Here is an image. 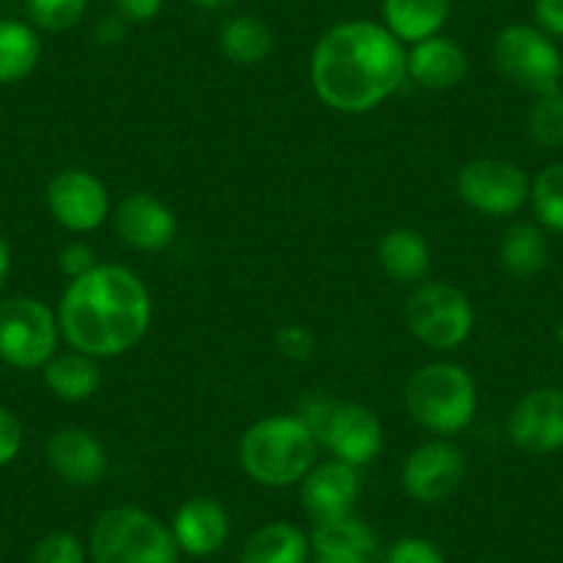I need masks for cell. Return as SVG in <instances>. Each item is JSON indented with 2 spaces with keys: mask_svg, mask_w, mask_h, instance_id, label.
<instances>
[{
  "mask_svg": "<svg viewBox=\"0 0 563 563\" xmlns=\"http://www.w3.org/2000/svg\"><path fill=\"white\" fill-rule=\"evenodd\" d=\"M310 80L323 106L345 117H362L404 86L406 45L384 23L345 20L318 40Z\"/></svg>",
  "mask_w": 563,
  "mask_h": 563,
  "instance_id": "1",
  "label": "cell"
},
{
  "mask_svg": "<svg viewBox=\"0 0 563 563\" xmlns=\"http://www.w3.org/2000/svg\"><path fill=\"white\" fill-rule=\"evenodd\" d=\"M492 58H495V67L500 69L503 78L517 89L530 91L536 97L561 89L563 56L552 36H547L536 25H506L495 36Z\"/></svg>",
  "mask_w": 563,
  "mask_h": 563,
  "instance_id": "7",
  "label": "cell"
},
{
  "mask_svg": "<svg viewBox=\"0 0 563 563\" xmlns=\"http://www.w3.org/2000/svg\"><path fill=\"white\" fill-rule=\"evenodd\" d=\"M316 431L299 415L260 417L246 429L238 445L241 467L254 484L268 489H285L305 481L318 464Z\"/></svg>",
  "mask_w": 563,
  "mask_h": 563,
  "instance_id": "3",
  "label": "cell"
},
{
  "mask_svg": "<svg viewBox=\"0 0 563 563\" xmlns=\"http://www.w3.org/2000/svg\"><path fill=\"white\" fill-rule=\"evenodd\" d=\"M62 327L53 307L34 296L0 301V360L18 371H42L58 351Z\"/></svg>",
  "mask_w": 563,
  "mask_h": 563,
  "instance_id": "6",
  "label": "cell"
},
{
  "mask_svg": "<svg viewBox=\"0 0 563 563\" xmlns=\"http://www.w3.org/2000/svg\"><path fill=\"white\" fill-rule=\"evenodd\" d=\"M456 191L467 208L506 219L530 202V177L514 161L475 158L459 169Z\"/></svg>",
  "mask_w": 563,
  "mask_h": 563,
  "instance_id": "10",
  "label": "cell"
},
{
  "mask_svg": "<svg viewBox=\"0 0 563 563\" xmlns=\"http://www.w3.org/2000/svg\"><path fill=\"white\" fill-rule=\"evenodd\" d=\"M97 265L100 263H97L95 249L84 241L67 243V246L58 252V271H62L69 282L78 279V276H86L89 271H95Z\"/></svg>",
  "mask_w": 563,
  "mask_h": 563,
  "instance_id": "32",
  "label": "cell"
},
{
  "mask_svg": "<svg viewBox=\"0 0 563 563\" xmlns=\"http://www.w3.org/2000/svg\"><path fill=\"white\" fill-rule=\"evenodd\" d=\"M387 563H448V561L434 541L420 539V536H406V539L395 541V547L387 555Z\"/></svg>",
  "mask_w": 563,
  "mask_h": 563,
  "instance_id": "31",
  "label": "cell"
},
{
  "mask_svg": "<svg viewBox=\"0 0 563 563\" xmlns=\"http://www.w3.org/2000/svg\"><path fill=\"white\" fill-rule=\"evenodd\" d=\"M404 406L420 429L434 437H456L478 415V387L456 362H431L409 376Z\"/></svg>",
  "mask_w": 563,
  "mask_h": 563,
  "instance_id": "4",
  "label": "cell"
},
{
  "mask_svg": "<svg viewBox=\"0 0 563 563\" xmlns=\"http://www.w3.org/2000/svg\"><path fill=\"white\" fill-rule=\"evenodd\" d=\"M29 18L34 29L51 31H69L86 18L89 0H25Z\"/></svg>",
  "mask_w": 563,
  "mask_h": 563,
  "instance_id": "29",
  "label": "cell"
},
{
  "mask_svg": "<svg viewBox=\"0 0 563 563\" xmlns=\"http://www.w3.org/2000/svg\"><path fill=\"white\" fill-rule=\"evenodd\" d=\"M533 14L536 25H539L547 36L563 40V0H536Z\"/></svg>",
  "mask_w": 563,
  "mask_h": 563,
  "instance_id": "36",
  "label": "cell"
},
{
  "mask_svg": "<svg viewBox=\"0 0 563 563\" xmlns=\"http://www.w3.org/2000/svg\"><path fill=\"white\" fill-rule=\"evenodd\" d=\"M31 563H86V550L78 536L56 530L34 547Z\"/></svg>",
  "mask_w": 563,
  "mask_h": 563,
  "instance_id": "30",
  "label": "cell"
},
{
  "mask_svg": "<svg viewBox=\"0 0 563 563\" xmlns=\"http://www.w3.org/2000/svg\"><path fill=\"white\" fill-rule=\"evenodd\" d=\"M467 75V53L451 36H429L406 51V78L426 91L456 89Z\"/></svg>",
  "mask_w": 563,
  "mask_h": 563,
  "instance_id": "18",
  "label": "cell"
},
{
  "mask_svg": "<svg viewBox=\"0 0 563 563\" xmlns=\"http://www.w3.org/2000/svg\"><path fill=\"white\" fill-rule=\"evenodd\" d=\"M47 464L67 486L91 489L106 478L108 453L91 431L69 426L47 440Z\"/></svg>",
  "mask_w": 563,
  "mask_h": 563,
  "instance_id": "16",
  "label": "cell"
},
{
  "mask_svg": "<svg viewBox=\"0 0 563 563\" xmlns=\"http://www.w3.org/2000/svg\"><path fill=\"white\" fill-rule=\"evenodd\" d=\"M310 544L316 555L334 558L340 563H373L378 555L376 533L354 514L329 519V522H316Z\"/></svg>",
  "mask_w": 563,
  "mask_h": 563,
  "instance_id": "19",
  "label": "cell"
},
{
  "mask_svg": "<svg viewBox=\"0 0 563 563\" xmlns=\"http://www.w3.org/2000/svg\"><path fill=\"white\" fill-rule=\"evenodd\" d=\"M555 338H558V343H561V345H563V321H561V323H558V329H555Z\"/></svg>",
  "mask_w": 563,
  "mask_h": 563,
  "instance_id": "41",
  "label": "cell"
},
{
  "mask_svg": "<svg viewBox=\"0 0 563 563\" xmlns=\"http://www.w3.org/2000/svg\"><path fill=\"white\" fill-rule=\"evenodd\" d=\"M312 563H340V561H334V558H323V555H316V561Z\"/></svg>",
  "mask_w": 563,
  "mask_h": 563,
  "instance_id": "40",
  "label": "cell"
},
{
  "mask_svg": "<svg viewBox=\"0 0 563 563\" xmlns=\"http://www.w3.org/2000/svg\"><path fill=\"white\" fill-rule=\"evenodd\" d=\"M378 265L398 285H420L431 268L429 241L409 227L389 230L378 241Z\"/></svg>",
  "mask_w": 563,
  "mask_h": 563,
  "instance_id": "21",
  "label": "cell"
},
{
  "mask_svg": "<svg viewBox=\"0 0 563 563\" xmlns=\"http://www.w3.org/2000/svg\"><path fill=\"white\" fill-rule=\"evenodd\" d=\"M310 429L316 431L321 448L332 453V459L356 470L371 464L384 445L382 420L371 406L360 400L327 398L321 409L312 411Z\"/></svg>",
  "mask_w": 563,
  "mask_h": 563,
  "instance_id": "9",
  "label": "cell"
},
{
  "mask_svg": "<svg viewBox=\"0 0 563 563\" xmlns=\"http://www.w3.org/2000/svg\"><path fill=\"white\" fill-rule=\"evenodd\" d=\"M508 437L530 453H552L563 448V389L539 387L525 395L508 417Z\"/></svg>",
  "mask_w": 563,
  "mask_h": 563,
  "instance_id": "13",
  "label": "cell"
},
{
  "mask_svg": "<svg viewBox=\"0 0 563 563\" xmlns=\"http://www.w3.org/2000/svg\"><path fill=\"white\" fill-rule=\"evenodd\" d=\"M194 7L205 9V12H227L238 3V0H191Z\"/></svg>",
  "mask_w": 563,
  "mask_h": 563,
  "instance_id": "39",
  "label": "cell"
},
{
  "mask_svg": "<svg viewBox=\"0 0 563 563\" xmlns=\"http://www.w3.org/2000/svg\"><path fill=\"white\" fill-rule=\"evenodd\" d=\"M124 23H150L161 14L164 0H111Z\"/></svg>",
  "mask_w": 563,
  "mask_h": 563,
  "instance_id": "35",
  "label": "cell"
},
{
  "mask_svg": "<svg viewBox=\"0 0 563 563\" xmlns=\"http://www.w3.org/2000/svg\"><path fill=\"white\" fill-rule=\"evenodd\" d=\"M312 544L290 522H268L254 530L241 550V563H310Z\"/></svg>",
  "mask_w": 563,
  "mask_h": 563,
  "instance_id": "23",
  "label": "cell"
},
{
  "mask_svg": "<svg viewBox=\"0 0 563 563\" xmlns=\"http://www.w3.org/2000/svg\"><path fill=\"white\" fill-rule=\"evenodd\" d=\"M9 271H12V246H9L7 235L0 232V288L7 285Z\"/></svg>",
  "mask_w": 563,
  "mask_h": 563,
  "instance_id": "38",
  "label": "cell"
},
{
  "mask_svg": "<svg viewBox=\"0 0 563 563\" xmlns=\"http://www.w3.org/2000/svg\"><path fill=\"white\" fill-rule=\"evenodd\" d=\"M360 500V470L329 459L318 462L301 481V506L312 522H329L354 514Z\"/></svg>",
  "mask_w": 563,
  "mask_h": 563,
  "instance_id": "15",
  "label": "cell"
},
{
  "mask_svg": "<svg viewBox=\"0 0 563 563\" xmlns=\"http://www.w3.org/2000/svg\"><path fill=\"white\" fill-rule=\"evenodd\" d=\"M172 536L186 555H216L230 539V517L213 497H191L175 511Z\"/></svg>",
  "mask_w": 563,
  "mask_h": 563,
  "instance_id": "17",
  "label": "cell"
},
{
  "mask_svg": "<svg viewBox=\"0 0 563 563\" xmlns=\"http://www.w3.org/2000/svg\"><path fill=\"white\" fill-rule=\"evenodd\" d=\"M20 451H23V426L12 409L0 406V467L12 464Z\"/></svg>",
  "mask_w": 563,
  "mask_h": 563,
  "instance_id": "33",
  "label": "cell"
},
{
  "mask_svg": "<svg viewBox=\"0 0 563 563\" xmlns=\"http://www.w3.org/2000/svg\"><path fill=\"white\" fill-rule=\"evenodd\" d=\"M219 47L238 67H257L274 51V34L252 14H232L221 23Z\"/></svg>",
  "mask_w": 563,
  "mask_h": 563,
  "instance_id": "24",
  "label": "cell"
},
{
  "mask_svg": "<svg viewBox=\"0 0 563 563\" xmlns=\"http://www.w3.org/2000/svg\"><path fill=\"white\" fill-rule=\"evenodd\" d=\"M113 230L135 252H164L177 238L175 210L153 194H130L113 210Z\"/></svg>",
  "mask_w": 563,
  "mask_h": 563,
  "instance_id": "14",
  "label": "cell"
},
{
  "mask_svg": "<svg viewBox=\"0 0 563 563\" xmlns=\"http://www.w3.org/2000/svg\"><path fill=\"white\" fill-rule=\"evenodd\" d=\"M124 20L122 18H108L97 25V40L100 42H119L122 40Z\"/></svg>",
  "mask_w": 563,
  "mask_h": 563,
  "instance_id": "37",
  "label": "cell"
},
{
  "mask_svg": "<svg viewBox=\"0 0 563 563\" xmlns=\"http://www.w3.org/2000/svg\"><path fill=\"white\" fill-rule=\"evenodd\" d=\"M406 323L422 345L453 351L473 334L475 312L467 296L448 282H420L406 299Z\"/></svg>",
  "mask_w": 563,
  "mask_h": 563,
  "instance_id": "8",
  "label": "cell"
},
{
  "mask_svg": "<svg viewBox=\"0 0 563 563\" xmlns=\"http://www.w3.org/2000/svg\"><path fill=\"white\" fill-rule=\"evenodd\" d=\"M530 205L541 227L563 232V161L550 164L530 180Z\"/></svg>",
  "mask_w": 563,
  "mask_h": 563,
  "instance_id": "27",
  "label": "cell"
},
{
  "mask_svg": "<svg viewBox=\"0 0 563 563\" xmlns=\"http://www.w3.org/2000/svg\"><path fill=\"white\" fill-rule=\"evenodd\" d=\"M464 481V453L448 440H429L406 456L400 484L411 500L422 506L445 503Z\"/></svg>",
  "mask_w": 563,
  "mask_h": 563,
  "instance_id": "12",
  "label": "cell"
},
{
  "mask_svg": "<svg viewBox=\"0 0 563 563\" xmlns=\"http://www.w3.org/2000/svg\"><path fill=\"white\" fill-rule=\"evenodd\" d=\"M40 58L42 42L34 25L23 20H0V86L29 78Z\"/></svg>",
  "mask_w": 563,
  "mask_h": 563,
  "instance_id": "25",
  "label": "cell"
},
{
  "mask_svg": "<svg viewBox=\"0 0 563 563\" xmlns=\"http://www.w3.org/2000/svg\"><path fill=\"white\" fill-rule=\"evenodd\" d=\"M547 260H550V246L539 224L517 221L508 227L500 241V263L508 274L530 279L547 268Z\"/></svg>",
  "mask_w": 563,
  "mask_h": 563,
  "instance_id": "26",
  "label": "cell"
},
{
  "mask_svg": "<svg viewBox=\"0 0 563 563\" xmlns=\"http://www.w3.org/2000/svg\"><path fill=\"white\" fill-rule=\"evenodd\" d=\"M276 345L288 360H310L316 354V340L305 327H285L276 334Z\"/></svg>",
  "mask_w": 563,
  "mask_h": 563,
  "instance_id": "34",
  "label": "cell"
},
{
  "mask_svg": "<svg viewBox=\"0 0 563 563\" xmlns=\"http://www.w3.org/2000/svg\"><path fill=\"white\" fill-rule=\"evenodd\" d=\"M42 378L58 400L84 404V400L95 398L97 389L102 387L100 360L75 349L56 351L51 362L42 367Z\"/></svg>",
  "mask_w": 563,
  "mask_h": 563,
  "instance_id": "20",
  "label": "cell"
},
{
  "mask_svg": "<svg viewBox=\"0 0 563 563\" xmlns=\"http://www.w3.org/2000/svg\"><path fill=\"white\" fill-rule=\"evenodd\" d=\"M95 563H177L180 547L169 525L144 508L113 506L97 517L89 536Z\"/></svg>",
  "mask_w": 563,
  "mask_h": 563,
  "instance_id": "5",
  "label": "cell"
},
{
  "mask_svg": "<svg viewBox=\"0 0 563 563\" xmlns=\"http://www.w3.org/2000/svg\"><path fill=\"white\" fill-rule=\"evenodd\" d=\"M47 208L56 224L75 235L100 230L111 216L106 183L86 169H62L47 186Z\"/></svg>",
  "mask_w": 563,
  "mask_h": 563,
  "instance_id": "11",
  "label": "cell"
},
{
  "mask_svg": "<svg viewBox=\"0 0 563 563\" xmlns=\"http://www.w3.org/2000/svg\"><path fill=\"white\" fill-rule=\"evenodd\" d=\"M384 25L404 45L442 34L451 18V0H382Z\"/></svg>",
  "mask_w": 563,
  "mask_h": 563,
  "instance_id": "22",
  "label": "cell"
},
{
  "mask_svg": "<svg viewBox=\"0 0 563 563\" xmlns=\"http://www.w3.org/2000/svg\"><path fill=\"white\" fill-rule=\"evenodd\" d=\"M56 316L69 349L95 360H113L147 338L153 327V296L135 271L100 263L69 282Z\"/></svg>",
  "mask_w": 563,
  "mask_h": 563,
  "instance_id": "2",
  "label": "cell"
},
{
  "mask_svg": "<svg viewBox=\"0 0 563 563\" xmlns=\"http://www.w3.org/2000/svg\"><path fill=\"white\" fill-rule=\"evenodd\" d=\"M528 135L536 147H563V89L536 97L528 111Z\"/></svg>",
  "mask_w": 563,
  "mask_h": 563,
  "instance_id": "28",
  "label": "cell"
}]
</instances>
